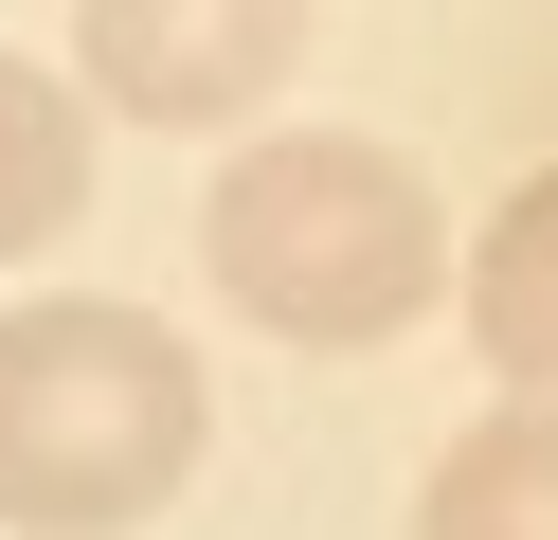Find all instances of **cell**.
Listing matches in <instances>:
<instances>
[{"instance_id": "cell-6", "label": "cell", "mask_w": 558, "mask_h": 540, "mask_svg": "<svg viewBox=\"0 0 558 540\" xmlns=\"http://www.w3.org/2000/svg\"><path fill=\"white\" fill-rule=\"evenodd\" d=\"M73 216H90V91L0 55V252H54Z\"/></svg>"}, {"instance_id": "cell-2", "label": "cell", "mask_w": 558, "mask_h": 540, "mask_svg": "<svg viewBox=\"0 0 558 540\" xmlns=\"http://www.w3.org/2000/svg\"><path fill=\"white\" fill-rule=\"evenodd\" d=\"M198 271H217L270 343L361 360V343H397V324L450 288V216H433V180H414L397 144H361V127H289V144H234V163H217Z\"/></svg>"}, {"instance_id": "cell-5", "label": "cell", "mask_w": 558, "mask_h": 540, "mask_svg": "<svg viewBox=\"0 0 558 540\" xmlns=\"http://www.w3.org/2000/svg\"><path fill=\"white\" fill-rule=\"evenodd\" d=\"M414 540H558V396L450 432V468L414 487Z\"/></svg>"}, {"instance_id": "cell-4", "label": "cell", "mask_w": 558, "mask_h": 540, "mask_svg": "<svg viewBox=\"0 0 558 540\" xmlns=\"http://www.w3.org/2000/svg\"><path fill=\"white\" fill-rule=\"evenodd\" d=\"M469 343L505 396H558V163L469 235Z\"/></svg>"}, {"instance_id": "cell-1", "label": "cell", "mask_w": 558, "mask_h": 540, "mask_svg": "<svg viewBox=\"0 0 558 540\" xmlns=\"http://www.w3.org/2000/svg\"><path fill=\"white\" fill-rule=\"evenodd\" d=\"M198 432H217V396H198L181 324L90 307V288L0 324V523L19 540H109L145 504H181Z\"/></svg>"}, {"instance_id": "cell-3", "label": "cell", "mask_w": 558, "mask_h": 540, "mask_svg": "<svg viewBox=\"0 0 558 540\" xmlns=\"http://www.w3.org/2000/svg\"><path fill=\"white\" fill-rule=\"evenodd\" d=\"M73 55L126 127H253L306 55V0H73Z\"/></svg>"}]
</instances>
